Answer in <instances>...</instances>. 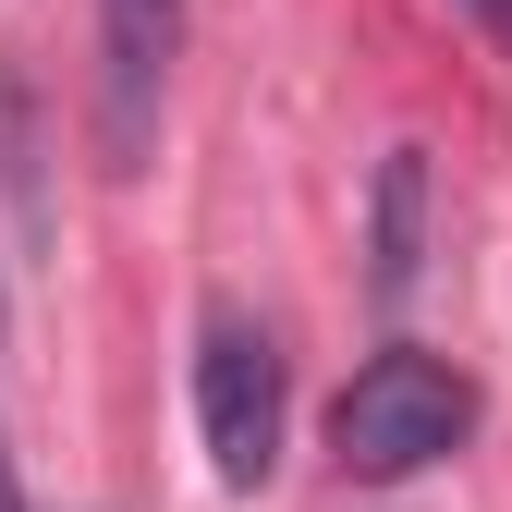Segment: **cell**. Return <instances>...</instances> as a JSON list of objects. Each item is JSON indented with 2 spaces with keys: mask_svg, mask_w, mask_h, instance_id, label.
I'll return each mask as SVG.
<instances>
[{
  "mask_svg": "<svg viewBox=\"0 0 512 512\" xmlns=\"http://www.w3.org/2000/svg\"><path fill=\"white\" fill-rule=\"evenodd\" d=\"M196 439H208V476L232 500H256L281 476V342L244 305L196 317Z\"/></svg>",
  "mask_w": 512,
  "mask_h": 512,
  "instance_id": "7a4b0ae2",
  "label": "cell"
},
{
  "mask_svg": "<svg viewBox=\"0 0 512 512\" xmlns=\"http://www.w3.org/2000/svg\"><path fill=\"white\" fill-rule=\"evenodd\" d=\"M476 378L452 354H427V342H378L354 378H342V403H330V464L342 476H427V464H452L464 439H476Z\"/></svg>",
  "mask_w": 512,
  "mask_h": 512,
  "instance_id": "6da1fadb",
  "label": "cell"
},
{
  "mask_svg": "<svg viewBox=\"0 0 512 512\" xmlns=\"http://www.w3.org/2000/svg\"><path fill=\"white\" fill-rule=\"evenodd\" d=\"M464 13H476V25H488V37H512V0H464Z\"/></svg>",
  "mask_w": 512,
  "mask_h": 512,
  "instance_id": "8992f818",
  "label": "cell"
},
{
  "mask_svg": "<svg viewBox=\"0 0 512 512\" xmlns=\"http://www.w3.org/2000/svg\"><path fill=\"white\" fill-rule=\"evenodd\" d=\"M0 512H25V464H13V415H0Z\"/></svg>",
  "mask_w": 512,
  "mask_h": 512,
  "instance_id": "5b68a950",
  "label": "cell"
},
{
  "mask_svg": "<svg viewBox=\"0 0 512 512\" xmlns=\"http://www.w3.org/2000/svg\"><path fill=\"white\" fill-rule=\"evenodd\" d=\"M415 269H427V159L415 147H391L378 159V305H403L415 293Z\"/></svg>",
  "mask_w": 512,
  "mask_h": 512,
  "instance_id": "277c9868",
  "label": "cell"
},
{
  "mask_svg": "<svg viewBox=\"0 0 512 512\" xmlns=\"http://www.w3.org/2000/svg\"><path fill=\"white\" fill-rule=\"evenodd\" d=\"M171 49H183V0H98V159H110V183H135L159 147Z\"/></svg>",
  "mask_w": 512,
  "mask_h": 512,
  "instance_id": "3957f363",
  "label": "cell"
}]
</instances>
